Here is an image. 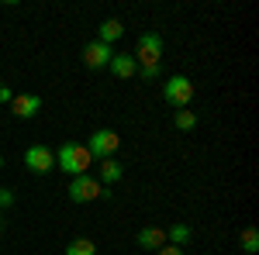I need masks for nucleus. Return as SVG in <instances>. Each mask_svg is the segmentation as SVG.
Segmentation results:
<instances>
[{"mask_svg": "<svg viewBox=\"0 0 259 255\" xmlns=\"http://www.w3.org/2000/svg\"><path fill=\"white\" fill-rule=\"evenodd\" d=\"M0 235H4V217H0Z\"/></svg>", "mask_w": 259, "mask_h": 255, "instance_id": "21", "label": "nucleus"}, {"mask_svg": "<svg viewBox=\"0 0 259 255\" xmlns=\"http://www.w3.org/2000/svg\"><path fill=\"white\" fill-rule=\"evenodd\" d=\"M11 100H14V93H11V86H4V83H0V104H11Z\"/></svg>", "mask_w": 259, "mask_h": 255, "instance_id": "19", "label": "nucleus"}, {"mask_svg": "<svg viewBox=\"0 0 259 255\" xmlns=\"http://www.w3.org/2000/svg\"><path fill=\"white\" fill-rule=\"evenodd\" d=\"M156 255H183V248H177V245H162Z\"/></svg>", "mask_w": 259, "mask_h": 255, "instance_id": "20", "label": "nucleus"}, {"mask_svg": "<svg viewBox=\"0 0 259 255\" xmlns=\"http://www.w3.org/2000/svg\"><path fill=\"white\" fill-rule=\"evenodd\" d=\"M239 245H242V252L256 255V252H259V231H256V228H242V235H239Z\"/></svg>", "mask_w": 259, "mask_h": 255, "instance_id": "16", "label": "nucleus"}, {"mask_svg": "<svg viewBox=\"0 0 259 255\" xmlns=\"http://www.w3.org/2000/svg\"><path fill=\"white\" fill-rule=\"evenodd\" d=\"M121 35H124V24H121L118 18H107L104 24H100V31H97V41H104V45H111V41H118Z\"/></svg>", "mask_w": 259, "mask_h": 255, "instance_id": "12", "label": "nucleus"}, {"mask_svg": "<svg viewBox=\"0 0 259 255\" xmlns=\"http://www.w3.org/2000/svg\"><path fill=\"white\" fill-rule=\"evenodd\" d=\"M173 124H177V131H194V128H197V114H194L190 107H183V111L173 114Z\"/></svg>", "mask_w": 259, "mask_h": 255, "instance_id": "14", "label": "nucleus"}, {"mask_svg": "<svg viewBox=\"0 0 259 255\" xmlns=\"http://www.w3.org/2000/svg\"><path fill=\"white\" fill-rule=\"evenodd\" d=\"M139 245H142V248H152V252H159L162 245H166V228H159V224H149V228H142V231H139Z\"/></svg>", "mask_w": 259, "mask_h": 255, "instance_id": "9", "label": "nucleus"}, {"mask_svg": "<svg viewBox=\"0 0 259 255\" xmlns=\"http://www.w3.org/2000/svg\"><path fill=\"white\" fill-rule=\"evenodd\" d=\"M41 111V97L38 93H14V100H11V114L14 118H35Z\"/></svg>", "mask_w": 259, "mask_h": 255, "instance_id": "7", "label": "nucleus"}, {"mask_svg": "<svg viewBox=\"0 0 259 255\" xmlns=\"http://www.w3.org/2000/svg\"><path fill=\"white\" fill-rule=\"evenodd\" d=\"M11 203H14V190L4 186V190H0V207H11Z\"/></svg>", "mask_w": 259, "mask_h": 255, "instance_id": "18", "label": "nucleus"}, {"mask_svg": "<svg viewBox=\"0 0 259 255\" xmlns=\"http://www.w3.org/2000/svg\"><path fill=\"white\" fill-rule=\"evenodd\" d=\"M111 56H114L111 45H104V41H97V38L83 48V62H87V69H104V66L111 62Z\"/></svg>", "mask_w": 259, "mask_h": 255, "instance_id": "8", "label": "nucleus"}, {"mask_svg": "<svg viewBox=\"0 0 259 255\" xmlns=\"http://www.w3.org/2000/svg\"><path fill=\"white\" fill-rule=\"evenodd\" d=\"M24 166H28L35 176H45V173L56 169V152L45 148V145H31V148L24 152Z\"/></svg>", "mask_w": 259, "mask_h": 255, "instance_id": "6", "label": "nucleus"}, {"mask_svg": "<svg viewBox=\"0 0 259 255\" xmlns=\"http://www.w3.org/2000/svg\"><path fill=\"white\" fill-rule=\"evenodd\" d=\"M111 73L118 79H132L135 73H139V62H135V56H111Z\"/></svg>", "mask_w": 259, "mask_h": 255, "instance_id": "10", "label": "nucleus"}, {"mask_svg": "<svg viewBox=\"0 0 259 255\" xmlns=\"http://www.w3.org/2000/svg\"><path fill=\"white\" fill-rule=\"evenodd\" d=\"M0 169H4V156H0Z\"/></svg>", "mask_w": 259, "mask_h": 255, "instance_id": "22", "label": "nucleus"}, {"mask_svg": "<svg viewBox=\"0 0 259 255\" xmlns=\"http://www.w3.org/2000/svg\"><path fill=\"white\" fill-rule=\"evenodd\" d=\"M66 255H97V245H94V238H73L66 245Z\"/></svg>", "mask_w": 259, "mask_h": 255, "instance_id": "13", "label": "nucleus"}, {"mask_svg": "<svg viewBox=\"0 0 259 255\" xmlns=\"http://www.w3.org/2000/svg\"><path fill=\"white\" fill-rule=\"evenodd\" d=\"M118 145H121V138H118V131H111V128H97V131L90 135V141H87V148H90L94 159H111L118 152Z\"/></svg>", "mask_w": 259, "mask_h": 255, "instance_id": "4", "label": "nucleus"}, {"mask_svg": "<svg viewBox=\"0 0 259 255\" xmlns=\"http://www.w3.org/2000/svg\"><path fill=\"white\" fill-rule=\"evenodd\" d=\"M159 56H162V35L159 31H145V35H139L135 62H139V66H149V62H159Z\"/></svg>", "mask_w": 259, "mask_h": 255, "instance_id": "5", "label": "nucleus"}, {"mask_svg": "<svg viewBox=\"0 0 259 255\" xmlns=\"http://www.w3.org/2000/svg\"><path fill=\"white\" fill-rule=\"evenodd\" d=\"M124 176V166H121L118 159H100V186H114L118 179Z\"/></svg>", "mask_w": 259, "mask_h": 255, "instance_id": "11", "label": "nucleus"}, {"mask_svg": "<svg viewBox=\"0 0 259 255\" xmlns=\"http://www.w3.org/2000/svg\"><path fill=\"white\" fill-rule=\"evenodd\" d=\"M139 76L145 79V83L159 79V76H162V62H149V66H139Z\"/></svg>", "mask_w": 259, "mask_h": 255, "instance_id": "17", "label": "nucleus"}, {"mask_svg": "<svg viewBox=\"0 0 259 255\" xmlns=\"http://www.w3.org/2000/svg\"><path fill=\"white\" fill-rule=\"evenodd\" d=\"M162 97H166V104H169V107H177V111L190 107V100H194V79L169 76L166 83H162Z\"/></svg>", "mask_w": 259, "mask_h": 255, "instance_id": "3", "label": "nucleus"}, {"mask_svg": "<svg viewBox=\"0 0 259 255\" xmlns=\"http://www.w3.org/2000/svg\"><path fill=\"white\" fill-rule=\"evenodd\" d=\"M94 166V156L87 145H76V141H66L59 152H56V169H62L66 176H87V169Z\"/></svg>", "mask_w": 259, "mask_h": 255, "instance_id": "1", "label": "nucleus"}, {"mask_svg": "<svg viewBox=\"0 0 259 255\" xmlns=\"http://www.w3.org/2000/svg\"><path fill=\"white\" fill-rule=\"evenodd\" d=\"M190 241V228L187 224H173L169 231H166V245H177V248H183Z\"/></svg>", "mask_w": 259, "mask_h": 255, "instance_id": "15", "label": "nucleus"}, {"mask_svg": "<svg viewBox=\"0 0 259 255\" xmlns=\"http://www.w3.org/2000/svg\"><path fill=\"white\" fill-rule=\"evenodd\" d=\"M66 193H69V200H73V203H90V200H111V186H100V179L97 176H90V173H87V176H73L69 179V190H66Z\"/></svg>", "mask_w": 259, "mask_h": 255, "instance_id": "2", "label": "nucleus"}]
</instances>
